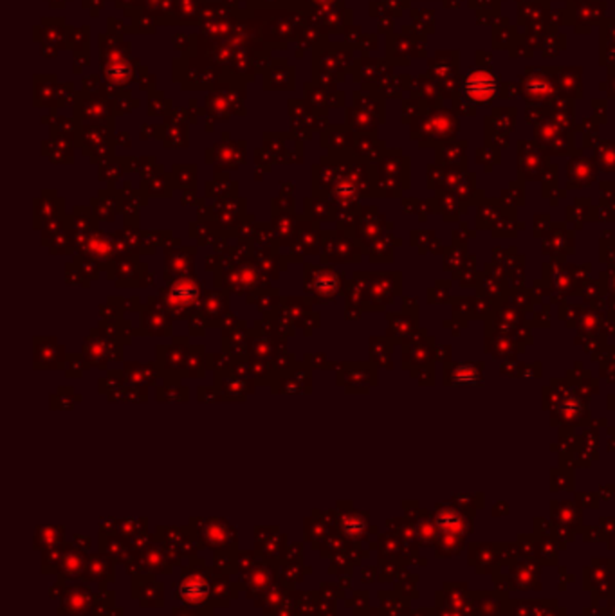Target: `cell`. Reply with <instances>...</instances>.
Returning a JSON list of instances; mask_svg holds the SVG:
<instances>
[{"label":"cell","instance_id":"6da1fadb","mask_svg":"<svg viewBox=\"0 0 615 616\" xmlns=\"http://www.w3.org/2000/svg\"><path fill=\"white\" fill-rule=\"evenodd\" d=\"M202 285L193 276L177 278L161 290L159 303L175 319L186 318L190 310L202 305Z\"/></svg>","mask_w":615,"mask_h":616},{"label":"cell","instance_id":"7a4b0ae2","mask_svg":"<svg viewBox=\"0 0 615 616\" xmlns=\"http://www.w3.org/2000/svg\"><path fill=\"white\" fill-rule=\"evenodd\" d=\"M339 285H341V274L334 269L305 265L307 294L318 299L319 303L334 301L339 294Z\"/></svg>","mask_w":615,"mask_h":616},{"label":"cell","instance_id":"3957f363","mask_svg":"<svg viewBox=\"0 0 615 616\" xmlns=\"http://www.w3.org/2000/svg\"><path fill=\"white\" fill-rule=\"evenodd\" d=\"M65 350L53 337L37 339L35 348V364L37 368H64Z\"/></svg>","mask_w":615,"mask_h":616},{"label":"cell","instance_id":"277c9868","mask_svg":"<svg viewBox=\"0 0 615 616\" xmlns=\"http://www.w3.org/2000/svg\"><path fill=\"white\" fill-rule=\"evenodd\" d=\"M215 388L224 400H244L247 393L253 391V388H247L244 379L233 372L215 373Z\"/></svg>","mask_w":615,"mask_h":616},{"label":"cell","instance_id":"5b68a950","mask_svg":"<svg viewBox=\"0 0 615 616\" xmlns=\"http://www.w3.org/2000/svg\"><path fill=\"white\" fill-rule=\"evenodd\" d=\"M170 314L159 303V307H146L141 316V332L146 336H163L170 332Z\"/></svg>","mask_w":615,"mask_h":616},{"label":"cell","instance_id":"8992f818","mask_svg":"<svg viewBox=\"0 0 615 616\" xmlns=\"http://www.w3.org/2000/svg\"><path fill=\"white\" fill-rule=\"evenodd\" d=\"M193 251L192 249H173V254L166 253V278L177 280V278L192 276L193 272Z\"/></svg>","mask_w":615,"mask_h":616},{"label":"cell","instance_id":"52a82bcc","mask_svg":"<svg viewBox=\"0 0 615 616\" xmlns=\"http://www.w3.org/2000/svg\"><path fill=\"white\" fill-rule=\"evenodd\" d=\"M323 235V253H321V263H339L348 260V242L345 238H339V233L325 231Z\"/></svg>","mask_w":615,"mask_h":616},{"label":"cell","instance_id":"ba28073f","mask_svg":"<svg viewBox=\"0 0 615 616\" xmlns=\"http://www.w3.org/2000/svg\"><path fill=\"white\" fill-rule=\"evenodd\" d=\"M186 357L188 348H181L179 345L157 348V363L163 368L164 377H168L172 370H186Z\"/></svg>","mask_w":615,"mask_h":616},{"label":"cell","instance_id":"9c48e42d","mask_svg":"<svg viewBox=\"0 0 615 616\" xmlns=\"http://www.w3.org/2000/svg\"><path fill=\"white\" fill-rule=\"evenodd\" d=\"M80 249L85 254H89L91 258L107 260L114 254V244H112V240H110L105 233H94V235L87 236Z\"/></svg>","mask_w":615,"mask_h":616},{"label":"cell","instance_id":"30bf717a","mask_svg":"<svg viewBox=\"0 0 615 616\" xmlns=\"http://www.w3.org/2000/svg\"><path fill=\"white\" fill-rule=\"evenodd\" d=\"M179 593H181V598L184 602L190 604V606H201L208 598L210 588H208V582L201 577H190V579L183 580Z\"/></svg>","mask_w":615,"mask_h":616},{"label":"cell","instance_id":"8fae6325","mask_svg":"<svg viewBox=\"0 0 615 616\" xmlns=\"http://www.w3.org/2000/svg\"><path fill=\"white\" fill-rule=\"evenodd\" d=\"M228 314V296L224 292H210L206 296L204 316L210 325H213V321H217V319H219V323H222V319Z\"/></svg>","mask_w":615,"mask_h":616},{"label":"cell","instance_id":"7c38bea8","mask_svg":"<svg viewBox=\"0 0 615 616\" xmlns=\"http://www.w3.org/2000/svg\"><path fill=\"white\" fill-rule=\"evenodd\" d=\"M319 233L316 231V226L312 220H305V227H300L296 235V247L303 254H314L319 251Z\"/></svg>","mask_w":615,"mask_h":616},{"label":"cell","instance_id":"4fadbf2b","mask_svg":"<svg viewBox=\"0 0 615 616\" xmlns=\"http://www.w3.org/2000/svg\"><path fill=\"white\" fill-rule=\"evenodd\" d=\"M224 350H226L228 354H246L247 336L244 327L237 325V327L229 328V330L224 334Z\"/></svg>","mask_w":615,"mask_h":616},{"label":"cell","instance_id":"5bb4252c","mask_svg":"<svg viewBox=\"0 0 615 616\" xmlns=\"http://www.w3.org/2000/svg\"><path fill=\"white\" fill-rule=\"evenodd\" d=\"M334 206L325 202L323 199L314 197V199H307V215H309V220L312 222H325V220H332L336 217V209H332Z\"/></svg>","mask_w":615,"mask_h":616},{"label":"cell","instance_id":"9a60e30c","mask_svg":"<svg viewBox=\"0 0 615 616\" xmlns=\"http://www.w3.org/2000/svg\"><path fill=\"white\" fill-rule=\"evenodd\" d=\"M211 213L215 215V220H219V227H229V226H240V209L235 208V202L228 200V202H222V204L215 206L211 209Z\"/></svg>","mask_w":615,"mask_h":616},{"label":"cell","instance_id":"2e32d148","mask_svg":"<svg viewBox=\"0 0 615 616\" xmlns=\"http://www.w3.org/2000/svg\"><path fill=\"white\" fill-rule=\"evenodd\" d=\"M276 337L273 336H262V337H253L251 339V352L260 359L271 357V355L276 354V343H274Z\"/></svg>","mask_w":615,"mask_h":616},{"label":"cell","instance_id":"e0dca14e","mask_svg":"<svg viewBox=\"0 0 615 616\" xmlns=\"http://www.w3.org/2000/svg\"><path fill=\"white\" fill-rule=\"evenodd\" d=\"M204 348L202 346H192V352H188L186 357V370L184 373L190 377H201L204 373Z\"/></svg>","mask_w":615,"mask_h":616},{"label":"cell","instance_id":"ac0fdd59","mask_svg":"<svg viewBox=\"0 0 615 616\" xmlns=\"http://www.w3.org/2000/svg\"><path fill=\"white\" fill-rule=\"evenodd\" d=\"M247 301H249V303H255L256 307H258V310H262V312H267V310H273V308L276 307L278 292H276V290L260 289L258 292H255Z\"/></svg>","mask_w":615,"mask_h":616}]
</instances>
